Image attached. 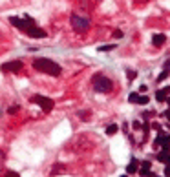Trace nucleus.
I'll list each match as a JSON object with an SVG mask.
<instances>
[{
  "instance_id": "cd10ccee",
  "label": "nucleus",
  "mask_w": 170,
  "mask_h": 177,
  "mask_svg": "<svg viewBox=\"0 0 170 177\" xmlns=\"http://www.w3.org/2000/svg\"><path fill=\"white\" fill-rule=\"evenodd\" d=\"M121 177H128V175H121Z\"/></svg>"
},
{
  "instance_id": "9d476101",
  "label": "nucleus",
  "mask_w": 170,
  "mask_h": 177,
  "mask_svg": "<svg viewBox=\"0 0 170 177\" xmlns=\"http://www.w3.org/2000/svg\"><path fill=\"white\" fill-rule=\"evenodd\" d=\"M139 173H141V177H156V175L150 172V168H144V166L139 168Z\"/></svg>"
},
{
  "instance_id": "1a4fd4ad",
  "label": "nucleus",
  "mask_w": 170,
  "mask_h": 177,
  "mask_svg": "<svg viewBox=\"0 0 170 177\" xmlns=\"http://www.w3.org/2000/svg\"><path fill=\"white\" fill-rule=\"evenodd\" d=\"M137 164H139L137 159H132V163L126 166V172H128V173H135V172H137Z\"/></svg>"
},
{
  "instance_id": "39448f33",
  "label": "nucleus",
  "mask_w": 170,
  "mask_h": 177,
  "mask_svg": "<svg viewBox=\"0 0 170 177\" xmlns=\"http://www.w3.org/2000/svg\"><path fill=\"white\" fill-rule=\"evenodd\" d=\"M70 22H71V28H73L77 33H84L90 28V20L84 18V16H79V15H71Z\"/></svg>"
},
{
  "instance_id": "a878e982",
  "label": "nucleus",
  "mask_w": 170,
  "mask_h": 177,
  "mask_svg": "<svg viewBox=\"0 0 170 177\" xmlns=\"http://www.w3.org/2000/svg\"><path fill=\"white\" fill-rule=\"evenodd\" d=\"M4 159V152H0V161H2Z\"/></svg>"
},
{
  "instance_id": "f3484780",
  "label": "nucleus",
  "mask_w": 170,
  "mask_h": 177,
  "mask_svg": "<svg viewBox=\"0 0 170 177\" xmlns=\"http://www.w3.org/2000/svg\"><path fill=\"white\" fill-rule=\"evenodd\" d=\"M4 177H20V175H18L17 172H11V170H9V172H6V175H4Z\"/></svg>"
},
{
  "instance_id": "0eeeda50",
  "label": "nucleus",
  "mask_w": 170,
  "mask_h": 177,
  "mask_svg": "<svg viewBox=\"0 0 170 177\" xmlns=\"http://www.w3.org/2000/svg\"><path fill=\"white\" fill-rule=\"evenodd\" d=\"M168 95H170V86H166V88H163V90L156 92V100L157 102H163V100H166Z\"/></svg>"
},
{
  "instance_id": "9b49d317",
  "label": "nucleus",
  "mask_w": 170,
  "mask_h": 177,
  "mask_svg": "<svg viewBox=\"0 0 170 177\" xmlns=\"http://www.w3.org/2000/svg\"><path fill=\"white\" fill-rule=\"evenodd\" d=\"M117 130H119L117 124H110V126L106 128V134H108V135H115V134H117Z\"/></svg>"
},
{
  "instance_id": "4468645a",
  "label": "nucleus",
  "mask_w": 170,
  "mask_h": 177,
  "mask_svg": "<svg viewBox=\"0 0 170 177\" xmlns=\"http://www.w3.org/2000/svg\"><path fill=\"white\" fill-rule=\"evenodd\" d=\"M137 99H139V93H130V97H128L130 102H137Z\"/></svg>"
},
{
  "instance_id": "2eb2a0df",
  "label": "nucleus",
  "mask_w": 170,
  "mask_h": 177,
  "mask_svg": "<svg viewBox=\"0 0 170 177\" xmlns=\"http://www.w3.org/2000/svg\"><path fill=\"white\" fill-rule=\"evenodd\" d=\"M18 110H20V108H18V106H11V108H9V110H8V113H11V115H15V113H17V112H18Z\"/></svg>"
},
{
  "instance_id": "7ed1b4c3",
  "label": "nucleus",
  "mask_w": 170,
  "mask_h": 177,
  "mask_svg": "<svg viewBox=\"0 0 170 177\" xmlns=\"http://www.w3.org/2000/svg\"><path fill=\"white\" fill-rule=\"evenodd\" d=\"M91 82H93V90L99 92V93H110L112 88H113V82L104 75H95Z\"/></svg>"
},
{
  "instance_id": "423d86ee",
  "label": "nucleus",
  "mask_w": 170,
  "mask_h": 177,
  "mask_svg": "<svg viewBox=\"0 0 170 177\" xmlns=\"http://www.w3.org/2000/svg\"><path fill=\"white\" fill-rule=\"evenodd\" d=\"M22 68H24L22 60H9V62L2 64V71H6V73H18V71H22Z\"/></svg>"
},
{
  "instance_id": "dca6fc26",
  "label": "nucleus",
  "mask_w": 170,
  "mask_h": 177,
  "mask_svg": "<svg viewBox=\"0 0 170 177\" xmlns=\"http://www.w3.org/2000/svg\"><path fill=\"white\" fill-rule=\"evenodd\" d=\"M166 77H168V70H165V71H163V73H161V75H159V79H157V80H159V82H161V80H165V79H166Z\"/></svg>"
},
{
  "instance_id": "f8f14e48",
  "label": "nucleus",
  "mask_w": 170,
  "mask_h": 177,
  "mask_svg": "<svg viewBox=\"0 0 170 177\" xmlns=\"http://www.w3.org/2000/svg\"><path fill=\"white\" fill-rule=\"evenodd\" d=\"M148 102H150V97H148V95H141V93H139L137 104H148Z\"/></svg>"
},
{
  "instance_id": "f03ea898",
  "label": "nucleus",
  "mask_w": 170,
  "mask_h": 177,
  "mask_svg": "<svg viewBox=\"0 0 170 177\" xmlns=\"http://www.w3.org/2000/svg\"><path fill=\"white\" fill-rule=\"evenodd\" d=\"M33 68H35L37 71H40V73L51 75V77H59V75L62 73V68H60L57 62H53L51 58H44V57L33 60Z\"/></svg>"
},
{
  "instance_id": "6e6552de",
  "label": "nucleus",
  "mask_w": 170,
  "mask_h": 177,
  "mask_svg": "<svg viewBox=\"0 0 170 177\" xmlns=\"http://www.w3.org/2000/svg\"><path fill=\"white\" fill-rule=\"evenodd\" d=\"M165 40H166V37H165L163 33H157V35H154V37H152L154 46H163V44H165Z\"/></svg>"
},
{
  "instance_id": "ddd939ff",
  "label": "nucleus",
  "mask_w": 170,
  "mask_h": 177,
  "mask_svg": "<svg viewBox=\"0 0 170 177\" xmlns=\"http://www.w3.org/2000/svg\"><path fill=\"white\" fill-rule=\"evenodd\" d=\"M99 51H112L115 50V44H108V46H101V48H97Z\"/></svg>"
},
{
  "instance_id": "a211bd4d",
  "label": "nucleus",
  "mask_w": 170,
  "mask_h": 177,
  "mask_svg": "<svg viewBox=\"0 0 170 177\" xmlns=\"http://www.w3.org/2000/svg\"><path fill=\"white\" fill-rule=\"evenodd\" d=\"M132 126H134V130H137V131L141 130V122H139V121H134V122H132Z\"/></svg>"
},
{
  "instance_id": "20e7f679",
  "label": "nucleus",
  "mask_w": 170,
  "mask_h": 177,
  "mask_svg": "<svg viewBox=\"0 0 170 177\" xmlns=\"http://www.w3.org/2000/svg\"><path fill=\"white\" fill-rule=\"evenodd\" d=\"M33 104H37V106H40V110L44 113H50L51 110H53V106H55V102H53V99H50V97H44V95H33L31 99H29Z\"/></svg>"
},
{
  "instance_id": "bb28decb",
  "label": "nucleus",
  "mask_w": 170,
  "mask_h": 177,
  "mask_svg": "<svg viewBox=\"0 0 170 177\" xmlns=\"http://www.w3.org/2000/svg\"><path fill=\"white\" fill-rule=\"evenodd\" d=\"M166 102H168V106H170V97H168V99H166Z\"/></svg>"
},
{
  "instance_id": "5701e85b",
  "label": "nucleus",
  "mask_w": 170,
  "mask_h": 177,
  "mask_svg": "<svg viewBox=\"0 0 170 177\" xmlns=\"http://www.w3.org/2000/svg\"><path fill=\"white\" fill-rule=\"evenodd\" d=\"M141 166H144V168H150V163H148V161H143V163H141Z\"/></svg>"
},
{
  "instance_id": "4be33fe9",
  "label": "nucleus",
  "mask_w": 170,
  "mask_h": 177,
  "mask_svg": "<svg viewBox=\"0 0 170 177\" xmlns=\"http://www.w3.org/2000/svg\"><path fill=\"white\" fill-rule=\"evenodd\" d=\"M147 90H148V88H147V86H144V84H143V86L139 88V93H147Z\"/></svg>"
},
{
  "instance_id": "412c9836",
  "label": "nucleus",
  "mask_w": 170,
  "mask_h": 177,
  "mask_svg": "<svg viewBox=\"0 0 170 177\" xmlns=\"http://www.w3.org/2000/svg\"><path fill=\"white\" fill-rule=\"evenodd\" d=\"M121 37H123V31H113V38H121Z\"/></svg>"
},
{
  "instance_id": "b1692460",
  "label": "nucleus",
  "mask_w": 170,
  "mask_h": 177,
  "mask_svg": "<svg viewBox=\"0 0 170 177\" xmlns=\"http://www.w3.org/2000/svg\"><path fill=\"white\" fill-rule=\"evenodd\" d=\"M152 128H154V130H159V128H161V126H159V124H157V122H152Z\"/></svg>"
},
{
  "instance_id": "6ab92c4d",
  "label": "nucleus",
  "mask_w": 170,
  "mask_h": 177,
  "mask_svg": "<svg viewBox=\"0 0 170 177\" xmlns=\"http://www.w3.org/2000/svg\"><path fill=\"white\" fill-rule=\"evenodd\" d=\"M126 73H128V79H130V80H132V79H135V75H137V73H135V71H132V70H128Z\"/></svg>"
},
{
  "instance_id": "aec40b11",
  "label": "nucleus",
  "mask_w": 170,
  "mask_h": 177,
  "mask_svg": "<svg viewBox=\"0 0 170 177\" xmlns=\"http://www.w3.org/2000/svg\"><path fill=\"white\" fill-rule=\"evenodd\" d=\"M163 173H165V177H170V164L165 166V172H163Z\"/></svg>"
},
{
  "instance_id": "393cba45",
  "label": "nucleus",
  "mask_w": 170,
  "mask_h": 177,
  "mask_svg": "<svg viewBox=\"0 0 170 177\" xmlns=\"http://www.w3.org/2000/svg\"><path fill=\"white\" fill-rule=\"evenodd\" d=\"M165 115H166V117L170 119V108H168V110H166V112H165Z\"/></svg>"
},
{
  "instance_id": "f257e3e1",
  "label": "nucleus",
  "mask_w": 170,
  "mask_h": 177,
  "mask_svg": "<svg viewBox=\"0 0 170 177\" xmlns=\"http://www.w3.org/2000/svg\"><path fill=\"white\" fill-rule=\"evenodd\" d=\"M9 24L15 26L17 29H20L22 33H26L28 37L31 38H44L46 37V31L42 28H39L35 24V20L31 16H24V18H18V16H9Z\"/></svg>"
}]
</instances>
